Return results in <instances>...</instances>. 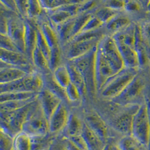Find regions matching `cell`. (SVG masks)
Returning <instances> with one entry per match:
<instances>
[{
  "label": "cell",
  "instance_id": "26",
  "mask_svg": "<svg viewBox=\"0 0 150 150\" xmlns=\"http://www.w3.org/2000/svg\"><path fill=\"white\" fill-rule=\"evenodd\" d=\"M38 93L29 92H10L0 94V103L15 101H25L36 98Z\"/></svg>",
  "mask_w": 150,
  "mask_h": 150
},
{
  "label": "cell",
  "instance_id": "13",
  "mask_svg": "<svg viewBox=\"0 0 150 150\" xmlns=\"http://www.w3.org/2000/svg\"><path fill=\"white\" fill-rule=\"evenodd\" d=\"M84 122L103 141L108 143L110 137V127L103 116L95 111H91L86 114Z\"/></svg>",
  "mask_w": 150,
  "mask_h": 150
},
{
  "label": "cell",
  "instance_id": "38",
  "mask_svg": "<svg viewBox=\"0 0 150 150\" xmlns=\"http://www.w3.org/2000/svg\"><path fill=\"white\" fill-rule=\"evenodd\" d=\"M43 10L40 1H29L28 18L35 19L40 16Z\"/></svg>",
  "mask_w": 150,
  "mask_h": 150
},
{
  "label": "cell",
  "instance_id": "22",
  "mask_svg": "<svg viewBox=\"0 0 150 150\" xmlns=\"http://www.w3.org/2000/svg\"><path fill=\"white\" fill-rule=\"evenodd\" d=\"M65 64L68 69L71 82L74 84L80 90L83 97L88 95V92L85 80L80 71L70 61L68 60Z\"/></svg>",
  "mask_w": 150,
  "mask_h": 150
},
{
  "label": "cell",
  "instance_id": "17",
  "mask_svg": "<svg viewBox=\"0 0 150 150\" xmlns=\"http://www.w3.org/2000/svg\"><path fill=\"white\" fill-rule=\"evenodd\" d=\"M134 22L132 16L125 12L117 14L108 21L104 28L106 34L112 35L129 27Z\"/></svg>",
  "mask_w": 150,
  "mask_h": 150
},
{
  "label": "cell",
  "instance_id": "30",
  "mask_svg": "<svg viewBox=\"0 0 150 150\" xmlns=\"http://www.w3.org/2000/svg\"><path fill=\"white\" fill-rule=\"evenodd\" d=\"M139 24L142 43L150 62V20L144 21Z\"/></svg>",
  "mask_w": 150,
  "mask_h": 150
},
{
  "label": "cell",
  "instance_id": "24",
  "mask_svg": "<svg viewBox=\"0 0 150 150\" xmlns=\"http://www.w3.org/2000/svg\"><path fill=\"white\" fill-rule=\"evenodd\" d=\"M39 28L51 50L60 47V41L58 34L51 25L45 22Z\"/></svg>",
  "mask_w": 150,
  "mask_h": 150
},
{
  "label": "cell",
  "instance_id": "25",
  "mask_svg": "<svg viewBox=\"0 0 150 150\" xmlns=\"http://www.w3.org/2000/svg\"><path fill=\"white\" fill-rule=\"evenodd\" d=\"M32 63L34 67L40 70V72H43L45 74L52 72L47 59L37 46L33 53Z\"/></svg>",
  "mask_w": 150,
  "mask_h": 150
},
{
  "label": "cell",
  "instance_id": "44",
  "mask_svg": "<svg viewBox=\"0 0 150 150\" xmlns=\"http://www.w3.org/2000/svg\"><path fill=\"white\" fill-rule=\"evenodd\" d=\"M8 16L1 14L0 18V31L1 34L7 35L8 27Z\"/></svg>",
  "mask_w": 150,
  "mask_h": 150
},
{
  "label": "cell",
  "instance_id": "42",
  "mask_svg": "<svg viewBox=\"0 0 150 150\" xmlns=\"http://www.w3.org/2000/svg\"><path fill=\"white\" fill-rule=\"evenodd\" d=\"M18 14L21 17L28 18V11L29 7V1H15Z\"/></svg>",
  "mask_w": 150,
  "mask_h": 150
},
{
  "label": "cell",
  "instance_id": "1",
  "mask_svg": "<svg viewBox=\"0 0 150 150\" xmlns=\"http://www.w3.org/2000/svg\"><path fill=\"white\" fill-rule=\"evenodd\" d=\"M139 70L125 68L106 82L99 95L103 99L111 101L120 95L139 73Z\"/></svg>",
  "mask_w": 150,
  "mask_h": 150
},
{
  "label": "cell",
  "instance_id": "45",
  "mask_svg": "<svg viewBox=\"0 0 150 150\" xmlns=\"http://www.w3.org/2000/svg\"><path fill=\"white\" fill-rule=\"evenodd\" d=\"M64 143L67 150H82L79 147H78L75 144L73 143L69 139L64 138Z\"/></svg>",
  "mask_w": 150,
  "mask_h": 150
},
{
  "label": "cell",
  "instance_id": "6",
  "mask_svg": "<svg viewBox=\"0 0 150 150\" xmlns=\"http://www.w3.org/2000/svg\"><path fill=\"white\" fill-rule=\"evenodd\" d=\"M146 91L145 79L139 73L120 95L111 101L122 106L141 104L145 101Z\"/></svg>",
  "mask_w": 150,
  "mask_h": 150
},
{
  "label": "cell",
  "instance_id": "46",
  "mask_svg": "<svg viewBox=\"0 0 150 150\" xmlns=\"http://www.w3.org/2000/svg\"><path fill=\"white\" fill-rule=\"evenodd\" d=\"M104 150H121L116 143H107Z\"/></svg>",
  "mask_w": 150,
  "mask_h": 150
},
{
  "label": "cell",
  "instance_id": "35",
  "mask_svg": "<svg viewBox=\"0 0 150 150\" xmlns=\"http://www.w3.org/2000/svg\"><path fill=\"white\" fill-rule=\"evenodd\" d=\"M104 27L105 24L93 14V15L87 22V23L86 24V25L82 29L81 32L79 33L95 31L102 29L104 28Z\"/></svg>",
  "mask_w": 150,
  "mask_h": 150
},
{
  "label": "cell",
  "instance_id": "23",
  "mask_svg": "<svg viewBox=\"0 0 150 150\" xmlns=\"http://www.w3.org/2000/svg\"><path fill=\"white\" fill-rule=\"evenodd\" d=\"M121 150H150V148L132 135L122 136L116 142Z\"/></svg>",
  "mask_w": 150,
  "mask_h": 150
},
{
  "label": "cell",
  "instance_id": "4",
  "mask_svg": "<svg viewBox=\"0 0 150 150\" xmlns=\"http://www.w3.org/2000/svg\"><path fill=\"white\" fill-rule=\"evenodd\" d=\"M44 87L43 76L40 71L36 70L18 81L6 84H0V94L19 92L39 93Z\"/></svg>",
  "mask_w": 150,
  "mask_h": 150
},
{
  "label": "cell",
  "instance_id": "14",
  "mask_svg": "<svg viewBox=\"0 0 150 150\" xmlns=\"http://www.w3.org/2000/svg\"><path fill=\"white\" fill-rule=\"evenodd\" d=\"M70 112L64 102H62L49 119L50 132L57 134L62 132L68 122Z\"/></svg>",
  "mask_w": 150,
  "mask_h": 150
},
{
  "label": "cell",
  "instance_id": "27",
  "mask_svg": "<svg viewBox=\"0 0 150 150\" xmlns=\"http://www.w3.org/2000/svg\"><path fill=\"white\" fill-rule=\"evenodd\" d=\"M75 18L56 27V32L60 42L62 43L69 44L73 40V32Z\"/></svg>",
  "mask_w": 150,
  "mask_h": 150
},
{
  "label": "cell",
  "instance_id": "43",
  "mask_svg": "<svg viewBox=\"0 0 150 150\" xmlns=\"http://www.w3.org/2000/svg\"><path fill=\"white\" fill-rule=\"evenodd\" d=\"M69 139L81 150H89L88 144L87 143L84 137L82 136V134L74 137Z\"/></svg>",
  "mask_w": 150,
  "mask_h": 150
},
{
  "label": "cell",
  "instance_id": "29",
  "mask_svg": "<svg viewBox=\"0 0 150 150\" xmlns=\"http://www.w3.org/2000/svg\"><path fill=\"white\" fill-rule=\"evenodd\" d=\"M14 150H33L32 137L21 131L14 137Z\"/></svg>",
  "mask_w": 150,
  "mask_h": 150
},
{
  "label": "cell",
  "instance_id": "39",
  "mask_svg": "<svg viewBox=\"0 0 150 150\" xmlns=\"http://www.w3.org/2000/svg\"><path fill=\"white\" fill-rule=\"evenodd\" d=\"M0 42L1 49L10 51L20 52L13 41L7 35L1 34Z\"/></svg>",
  "mask_w": 150,
  "mask_h": 150
},
{
  "label": "cell",
  "instance_id": "8",
  "mask_svg": "<svg viewBox=\"0 0 150 150\" xmlns=\"http://www.w3.org/2000/svg\"><path fill=\"white\" fill-rule=\"evenodd\" d=\"M37 99L17 110L8 112H1V129L14 137L21 132L23 124Z\"/></svg>",
  "mask_w": 150,
  "mask_h": 150
},
{
  "label": "cell",
  "instance_id": "40",
  "mask_svg": "<svg viewBox=\"0 0 150 150\" xmlns=\"http://www.w3.org/2000/svg\"><path fill=\"white\" fill-rule=\"evenodd\" d=\"M61 60V50L60 47L51 50V56L50 59V66L52 72L57 68Z\"/></svg>",
  "mask_w": 150,
  "mask_h": 150
},
{
  "label": "cell",
  "instance_id": "47",
  "mask_svg": "<svg viewBox=\"0 0 150 150\" xmlns=\"http://www.w3.org/2000/svg\"><path fill=\"white\" fill-rule=\"evenodd\" d=\"M67 150L64 143H63V145L62 146H56L55 147V150Z\"/></svg>",
  "mask_w": 150,
  "mask_h": 150
},
{
  "label": "cell",
  "instance_id": "10",
  "mask_svg": "<svg viewBox=\"0 0 150 150\" xmlns=\"http://www.w3.org/2000/svg\"><path fill=\"white\" fill-rule=\"evenodd\" d=\"M117 73L101 50L97 46L95 68L96 87L97 93L101 91L106 82Z\"/></svg>",
  "mask_w": 150,
  "mask_h": 150
},
{
  "label": "cell",
  "instance_id": "16",
  "mask_svg": "<svg viewBox=\"0 0 150 150\" xmlns=\"http://www.w3.org/2000/svg\"><path fill=\"white\" fill-rule=\"evenodd\" d=\"M100 41L101 40H95L70 42L66 54L68 60L75 59L87 54L97 46Z\"/></svg>",
  "mask_w": 150,
  "mask_h": 150
},
{
  "label": "cell",
  "instance_id": "28",
  "mask_svg": "<svg viewBox=\"0 0 150 150\" xmlns=\"http://www.w3.org/2000/svg\"><path fill=\"white\" fill-rule=\"evenodd\" d=\"M56 82L63 88L66 89L71 83L68 69L66 64L60 65L52 71Z\"/></svg>",
  "mask_w": 150,
  "mask_h": 150
},
{
  "label": "cell",
  "instance_id": "41",
  "mask_svg": "<svg viewBox=\"0 0 150 150\" xmlns=\"http://www.w3.org/2000/svg\"><path fill=\"white\" fill-rule=\"evenodd\" d=\"M103 6L105 7H109L112 10H114L119 12H125V1H105L101 2Z\"/></svg>",
  "mask_w": 150,
  "mask_h": 150
},
{
  "label": "cell",
  "instance_id": "36",
  "mask_svg": "<svg viewBox=\"0 0 150 150\" xmlns=\"http://www.w3.org/2000/svg\"><path fill=\"white\" fill-rule=\"evenodd\" d=\"M14 137L1 129V150H14Z\"/></svg>",
  "mask_w": 150,
  "mask_h": 150
},
{
  "label": "cell",
  "instance_id": "48",
  "mask_svg": "<svg viewBox=\"0 0 150 150\" xmlns=\"http://www.w3.org/2000/svg\"><path fill=\"white\" fill-rule=\"evenodd\" d=\"M50 150V149H49V150Z\"/></svg>",
  "mask_w": 150,
  "mask_h": 150
},
{
  "label": "cell",
  "instance_id": "21",
  "mask_svg": "<svg viewBox=\"0 0 150 150\" xmlns=\"http://www.w3.org/2000/svg\"><path fill=\"white\" fill-rule=\"evenodd\" d=\"M82 136L85 138L89 150H104L107 143L91 129L84 122Z\"/></svg>",
  "mask_w": 150,
  "mask_h": 150
},
{
  "label": "cell",
  "instance_id": "7",
  "mask_svg": "<svg viewBox=\"0 0 150 150\" xmlns=\"http://www.w3.org/2000/svg\"><path fill=\"white\" fill-rule=\"evenodd\" d=\"M131 135L150 148V114L146 99L134 116Z\"/></svg>",
  "mask_w": 150,
  "mask_h": 150
},
{
  "label": "cell",
  "instance_id": "20",
  "mask_svg": "<svg viewBox=\"0 0 150 150\" xmlns=\"http://www.w3.org/2000/svg\"><path fill=\"white\" fill-rule=\"evenodd\" d=\"M25 55L32 62V55L37 43V28L35 27L28 21H25Z\"/></svg>",
  "mask_w": 150,
  "mask_h": 150
},
{
  "label": "cell",
  "instance_id": "34",
  "mask_svg": "<svg viewBox=\"0 0 150 150\" xmlns=\"http://www.w3.org/2000/svg\"><path fill=\"white\" fill-rule=\"evenodd\" d=\"M65 92L69 103H78L83 97L80 90L72 82L65 89Z\"/></svg>",
  "mask_w": 150,
  "mask_h": 150
},
{
  "label": "cell",
  "instance_id": "12",
  "mask_svg": "<svg viewBox=\"0 0 150 150\" xmlns=\"http://www.w3.org/2000/svg\"><path fill=\"white\" fill-rule=\"evenodd\" d=\"M1 62L9 66L21 69L29 74L33 73L37 70L34 69L32 61L25 54L21 52H15L0 50Z\"/></svg>",
  "mask_w": 150,
  "mask_h": 150
},
{
  "label": "cell",
  "instance_id": "2",
  "mask_svg": "<svg viewBox=\"0 0 150 150\" xmlns=\"http://www.w3.org/2000/svg\"><path fill=\"white\" fill-rule=\"evenodd\" d=\"M22 131L32 137L45 136L49 134V120L45 115L37 98L24 123Z\"/></svg>",
  "mask_w": 150,
  "mask_h": 150
},
{
  "label": "cell",
  "instance_id": "18",
  "mask_svg": "<svg viewBox=\"0 0 150 150\" xmlns=\"http://www.w3.org/2000/svg\"><path fill=\"white\" fill-rule=\"evenodd\" d=\"M29 74L21 69L9 66L1 62L0 69V84L14 82Z\"/></svg>",
  "mask_w": 150,
  "mask_h": 150
},
{
  "label": "cell",
  "instance_id": "31",
  "mask_svg": "<svg viewBox=\"0 0 150 150\" xmlns=\"http://www.w3.org/2000/svg\"><path fill=\"white\" fill-rule=\"evenodd\" d=\"M122 12H119L110 8L109 7H105L102 5L100 6H98L93 12V14L97 17L100 21H103L105 24L109 21L112 18H114L117 14Z\"/></svg>",
  "mask_w": 150,
  "mask_h": 150
},
{
  "label": "cell",
  "instance_id": "33",
  "mask_svg": "<svg viewBox=\"0 0 150 150\" xmlns=\"http://www.w3.org/2000/svg\"><path fill=\"white\" fill-rule=\"evenodd\" d=\"M37 97L36 98L25 101H15L1 103V112H8L19 109L28 103L33 102L37 98Z\"/></svg>",
  "mask_w": 150,
  "mask_h": 150
},
{
  "label": "cell",
  "instance_id": "11",
  "mask_svg": "<svg viewBox=\"0 0 150 150\" xmlns=\"http://www.w3.org/2000/svg\"><path fill=\"white\" fill-rule=\"evenodd\" d=\"M7 35L13 41L19 51L25 54V21L19 16H8Z\"/></svg>",
  "mask_w": 150,
  "mask_h": 150
},
{
  "label": "cell",
  "instance_id": "19",
  "mask_svg": "<svg viewBox=\"0 0 150 150\" xmlns=\"http://www.w3.org/2000/svg\"><path fill=\"white\" fill-rule=\"evenodd\" d=\"M84 122L75 113L70 112L68 122L64 129L62 132L64 138H71L82 135Z\"/></svg>",
  "mask_w": 150,
  "mask_h": 150
},
{
  "label": "cell",
  "instance_id": "3",
  "mask_svg": "<svg viewBox=\"0 0 150 150\" xmlns=\"http://www.w3.org/2000/svg\"><path fill=\"white\" fill-rule=\"evenodd\" d=\"M141 104L120 105L116 112L107 122L110 127L122 136L131 135L133 119Z\"/></svg>",
  "mask_w": 150,
  "mask_h": 150
},
{
  "label": "cell",
  "instance_id": "5",
  "mask_svg": "<svg viewBox=\"0 0 150 150\" xmlns=\"http://www.w3.org/2000/svg\"><path fill=\"white\" fill-rule=\"evenodd\" d=\"M97 46L93 48L87 54L75 59L69 60L75 65L83 76L86 84L88 95L91 96H93L97 93L95 76L96 55Z\"/></svg>",
  "mask_w": 150,
  "mask_h": 150
},
{
  "label": "cell",
  "instance_id": "37",
  "mask_svg": "<svg viewBox=\"0 0 150 150\" xmlns=\"http://www.w3.org/2000/svg\"><path fill=\"white\" fill-rule=\"evenodd\" d=\"M37 46L41 50V51L45 55L49 63L51 56V48L48 46L47 42L45 40L43 34L41 32V30L39 27H37Z\"/></svg>",
  "mask_w": 150,
  "mask_h": 150
},
{
  "label": "cell",
  "instance_id": "32",
  "mask_svg": "<svg viewBox=\"0 0 150 150\" xmlns=\"http://www.w3.org/2000/svg\"><path fill=\"white\" fill-rule=\"evenodd\" d=\"M75 1L69 0H45L40 1V2L43 10H45L49 13L73 4Z\"/></svg>",
  "mask_w": 150,
  "mask_h": 150
},
{
  "label": "cell",
  "instance_id": "9",
  "mask_svg": "<svg viewBox=\"0 0 150 150\" xmlns=\"http://www.w3.org/2000/svg\"><path fill=\"white\" fill-rule=\"evenodd\" d=\"M98 46L117 73L126 68L116 41L112 35H105Z\"/></svg>",
  "mask_w": 150,
  "mask_h": 150
},
{
  "label": "cell",
  "instance_id": "15",
  "mask_svg": "<svg viewBox=\"0 0 150 150\" xmlns=\"http://www.w3.org/2000/svg\"><path fill=\"white\" fill-rule=\"evenodd\" d=\"M38 97L41 107L48 120L63 102L58 96L45 86L38 93Z\"/></svg>",
  "mask_w": 150,
  "mask_h": 150
}]
</instances>
